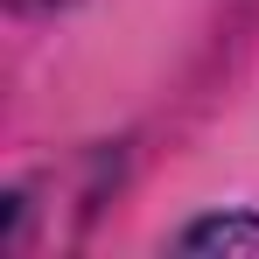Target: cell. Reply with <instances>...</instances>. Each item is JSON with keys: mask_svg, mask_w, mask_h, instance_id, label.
I'll return each mask as SVG.
<instances>
[{"mask_svg": "<svg viewBox=\"0 0 259 259\" xmlns=\"http://www.w3.org/2000/svg\"><path fill=\"white\" fill-rule=\"evenodd\" d=\"M175 252H224V259H259V210H224V217H196Z\"/></svg>", "mask_w": 259, "mask_h": 259, "instance_id": "obj_1", "label": "cell"}, {"mask_svg": "<svg viewBox=\"0 0 259 259\" xmlns=\"http://www.w3.org/2000/svg\"><path fill=\"white\" fill-rule=\"evenodd\" d=\"M14 7H63V0H14Z\"/></svg>", "mask_w": 259, "mask_h": 259, "instance_id": "obj_2", "label": "cell"}]
</instances>
